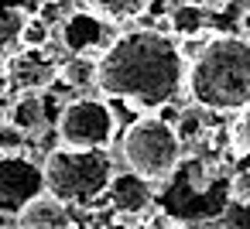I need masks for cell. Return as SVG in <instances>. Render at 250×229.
<instances>
[{"label": "cell", "mask_w": 250, "mask_h": 229, "mask_svg": "<svg viewBox=\"0 0 250 229\" xmlns=\"http://www.w3.org/2000/svg\"><path fill=\"white\" fill-rule=\"evenodd\" d=\"M42 191H45V164H38L21 151L0 154V212L18 215Z\"/></svg>", "instance_id": "8992f818"}, {"label": "cell", "mask_w": 250, "mask_h": 229, "mask_svg": "<svg viewBox=\"0 0 250 229\" xmlns=\"http://www.w3.org/2000/svg\"><path fill=\"white\" fill-rule=\"evenodd\" d=\"M52 41V24L42 14H28L18 35V48H48Z\"/></svg>", "instance_id": "9a60e30c"}, {"label": "cell", "mask_w": 250, "mask_h": 229, "mask_svg": "<svg viewBox=\"0 0 250 229\" xmlns=\"http://www.w3.org/2000/svg\"><path fill=\"white\" fill-rule=\"evenodd\" d=\"M24 140H28V134H24L18 123H11V120H4V123H0V154L24 151Z\"/></svg>", "instance_id": "44dd1931"}, {"label": "cell", "mask_w": 250, "mask_h": 229, "mask_svg": "<svg viewBox=\"0 0 250 229\" xmlns=\"http://www.w3.org/2000/svg\"><path fill=\"white\" fill-rule=\"evenodd\" d=\"M7 69H11V86L38 89V93L45 86H52L59 76V62H52L45 55V48H21V55L14 62H7Z\"/></svg>", "instance_id": "ba28073f"}, {"label": "cell", "mask_w": 250, "mask_h": 229, "mask_svg": "<svg viewBox=\"0 0 250 229\" xmlns=\"http://www.w3.org/2000/svg\"><path fill=\"white\" fill-rule=\"evenodd\" d=\"M240 24H243V35H247V38H250V7H247V11H243V14H240Z\"/></svg>", "instance_id": "cb8c5ba5"}, {"label": "cell", "mask_w": 250, "mask_h": 229, "mask_svg": "<svg viewBox=\"0 0 250 229\" xmlns=\"http://www.w3.org/2000/svg\"><path fill=\"white\" fill-rule=\"evenodd\" d=\"M83 4H86L89 11L103 14L106 21L124 24V21H134V18H141V14H144L147 0H83Z\"/></svg>", "instance_id": "4fadbf2b"}, {"label": "cell", "mask_w": 250, "mask_h": 229, "mask_svg": "<svg viewBox=\"0 0 250 229\" xmlns=\"http://www.w3.org/2000/svg\"><path fill=\"white\" fill-rule=\"evenodd\" d=\"M175 134L182 137V147H185V144H192V140H199V137L206 134V110H202V106H192L188 113H182V120H178Z\"/></svg>", "instance_id": "2e32d148"}, {"label": "cell", "mask_w": 250, "mask_h": 229, "mask_svg": "<svg viewBox=\"0 0 250 229\" xmlns=\"http://www.w3.org/2000/svg\"><path fill=\"white\" fill-rule=\"evenodd\" d=\"M18 226H24V229H69L72 215H69V205L45 188L18 212Z\"/></svg>", "instance_id": "9c48e42d"}, {"label": "cell", "mask_w": 250, "mask_h": 229, "mask_svg": "<svg viewBox=\"0 0 250 229\" xmlns=\"http://www.w3.org/2000/svg\"><path fill=\"white\" fill-rule=\"evenodd\" d=\"M106 195H110V205L117 212H147L151 209V181L130 168L124 174H113Z\"/></svg>", "instance_id": "30bf717a"}, {"label": "cell", "mask_w": 250, "mask_h": 229, "mask_svg": "<svg viewBox=\"0 0 250 229\" xmlns=\"http://www.w3.org/2000/svg\"><path fill=\"white\" fill-rule=\"evenodd\" d=\"M188 99L212 113H240L250 106V38L212 35L185 72Z\"/></svg>", "instance_id": "7a4b0ae2"}, {"label": "cell", "mask_w": 250, "mask_h": 229, "mask_svg": "<svg viewBox=\"0 0 250 229\" xmlns=\"http://www.w3.org/2000/svg\"><path fill=\"white\" fill-rule=\"evenodd\" d=\"M219 229H250V202H229L219 212Z\"/></svg>", "instance_id": "e0dca14e"}, {"label": "cell", "mask_w": 250, "mask_h": 229, "mask_svg": "<svg viewBox=\"0 0 250 229\" xmlns=\"http://www.w3.org/2000/svg\"><path fill=\"white\" fill-rule=\"evenodd\" d=\"M229 144H233V154H250V106L240 110V120L229 130Z\"/></svg>", "instance_id": "ffe728a7"}, {"label": "cell", "mask_w": 250, "mask_h": 229, "mask_svg": "<svg viewBox=\"0 0 250 229\" xmlns=\"http://www.w3.org/2000/svg\"><path fill=\"white\" fill-rule=\"evenodd\" d=\"M171 35L185 38L206 28V4H195V0H182L178 7H171Z\"/></svg>", "instance_id": "5bb4252c"}, {"label": "cell", "mask_w": 250, "mask_h": 229, "mask_svg": "<svg viewBox=\"0 0 250 229\" xmlns=\"http://www.w3.org/2000/svg\"><path fill=\"white\" fill-rule=\"evenodd\" d=\"M24 11L11 7V11H0V48H11L18 45V35H21V24H24Z\"/></svg>", "instance_id": "ac0fdd59"}, {"label": "cell", "mask_w": 250, "mask_h": 229, "mask_svg": "<svg viewBox=\"0 0 250 229\" xmlns=\"http://www.w3.org/2000/svg\"><path fill=\"white\" fill-rule=\"evenodd\" d=\"M113 161L106 147H55L45 154V188L65 205H93L113 181Z\"/></svg>", "instance_id": "3957f363"}, {"label": "cell", "mask_w": 250, "mask_h": 229, "mask_svg": "<svg viewBox=\"0 0 250 229\" xmlns=\"http://www.w3.org/2000/svg\"><path fill=\"white\" fill-rule=\"evenodd\" d=\"M226 198L229 202H250V168H236L226 178Z\"/></svg>", "instance_id": "d6986e66"}, {"label": "cell", "mask_w": 250, "mask_h": 229, "mask_svg": "<svg viewBox=\"0 0 250 229\" xmlns=\"http://www.w3.org/2000/svg\"><path fill=\"white\" fill-rule=\"evenodd\" d=\"M113 28H117V24H113V21H106V18H103V14H96V11H72V14H65V18H62L59 35H62L65 52L100 58V55L113 45V38H117V31H113Z\"/></svg>", "instance_id": "52a82bcc"}, {"label": "cell", "mask_w": 250, "mask_h": 229, "mask_svg": "<svg viewBox=\"0 0 250 229\" xmlns=\"http://www.w3.org/2000/svg\"><path fill=\"white\" fill-rule=\"evenodd\" d=\"M7 120H11V123H18L24 134L42 130V127L48 123V116H45V96H42L38 89H21V93H18V99L11 103Z\"/></svg>", "instance_id": "8fae6325"}, {"label": "cell", "mask_w": 250, "mask_h": 229, "mask_svg": "<svg viewBox=\"0 0 250 229\" xmlns=\"http://www.w3.org/2000/svg\"><path fill=\"white\" fill-rule=\"evenodd\" d=\"M124 161L151 185H165L182 168V137L161 116H141L124 130Z\"/></svg>", "instance_id": "277c9868"}, {"label": "cell", "mask_w": 250, "mask_h": 229, "mask_svg": "<svg viewBox=\"0 0 250 229\" xmlns=\"http://www.w3.org/2000/svg\"><path fill=\"white\" fill-rule=\"evenodd\" d=\"M55 134L65 147H106L117 134V116L103 99H72L62 106Z\"/></svg>", "instance_id": "5b68a950"}, {"label": "cell", "mask_w": 250, "mask_h": 229, "mask_svg": "<svg viewBox=\"0 0 250 229\" xmlns=\"http://www.w3.org/2000/svg\"><path fill=\"white\" fill-rule=\"evenodd\" d=\"M62 86L69 89H83V86H96V58L89 55H72L65 62H59V76Z\"/></svg>", "instance_id": "7c38bea8"}, {"label": "cell", "mask_w": 250, "mask_h": 229, "mask_svg": "<svg viewBox=\"0 0 250 229\" xmlns=\"http://www.w3.org/2000/svg\"><path fill=\"white\" fill-rule=\"evenodd\" d=\"M209 41H212V31H209V28H202V31H195V35H185L178 48H182V55L192 62L195 55H202V48H206Z\"/></svg>", "instance_id": "7402d4cb"}, {"label": "cell", "mask_w": 250, "mask_h": 229, "mask_svg": "<svg viewBox=\"0 0 250 229\" xmlns=\"http://www.w3.org/2000/svg\"><path fill=\"white\" fill-rule=\"evenodd\" d=\"M11 89V69H7V58L0 55V96Z\"/></svg>", "instance_id": "603a6c76"}, {"label": "cell", "mask_w": 250, "mask_h": 229, "mask_svg": "<svg viewBox=\"0 0 250 229\" xmlns=\"http://www.w3.org/2000/svg\"><path fill=\"white\" fill-rule=\"evenodd\" d=\"M185 86V55L158 28H134L113 38L96 58V89L110 99H130L141 110L171 103Z\"/></svg>", "instance_id": "6da1fadb"}]
</instances>
